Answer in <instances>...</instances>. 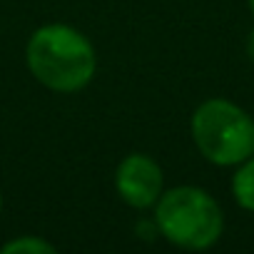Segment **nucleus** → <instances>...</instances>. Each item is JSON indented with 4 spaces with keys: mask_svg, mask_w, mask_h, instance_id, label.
Returning a JSON list of instances; mask_svg holds the SVG:
<instances>
[{
    "mask_svg": "<svg viewBox=\"0 0 254 254\" xmlns=\"http://www.w3.org/2000/svg\"><path fill=\"white\" fill-rule=\"evenodd\" d=\"M28 65L50 90L75 92L85 87L95 72V50L77 30L67 25H45L30 38Z\"/></svg>",
    "mask_w": 254,
    "mask_h": 254,
    "instance_id": "f257e3e1",
    "label": "nucleus"
},
{
    "mask_svg": "<svg viewBox=\"0 0 254 254\" xmlns=\"http://www.w3.org/2000/svg\"><path fill=\"white\" fill-rule=\"evenodd\" d=\"M192 137L214 165H239L254 155V120L227 100H207L192 117Z\"/></svg>",
    "mask_w": 254,
    "mask_h": 254,
    "instance_id": "f03ea898",
    "label": "nucleus"
},
{
    "mask_svg": "<svg viewBox=\"0 0 254 254\" xmlns=\"http://www.w3.org/2000/svg\"><path fill=\"white\" fill-rule=\"evenodd\" d=\"M157 224L162 234L185 249H207L222 234L219 204L197 187L170 190L157 204Z\"/></svg>",
    "mask_w": 254,
    "mask_h": 254,
    "instance_id": "7ed1b4c3",
    "label": "nucleus"
},
{
    "mask_svg": "<svg viewBox=\"0 0 254 254\" xmlns=\"http://www.w3.org/2000/svg\"><path fill=\"white\" fill-rule=\"evenodd\" d=\"M162 190V170L145 155H130L117 167V192L132 207H150Z\"/></svg>",
    "mask_w": 254,
    "mask_h": 254,
    "instance_id": "20e7f679",
    "label": "nucleus"
},
{
    "mask_svg": "<svg viewBox=\"0 0 254 254\" xmlns=\"http://www.w3.org/2000/svg\"><path fill=\"white\" fill-rule=\"evenodd\" d=\"M232 192L239 207L254 212V157H247L232 180Z\"/></svg>",
    "mask_w": 254,
    "mask_h": 254,
    "instance_id": "39448f33",
    "label": "nucleus"
},
{
    "mask_svg": "<svg viewBox=\"0 0 254 254\" xmlns=\"http://www.w3.org/2000/svg\"><path fill=\"white\" fill-rule=\"evenodd\" d=\"M53 252H55V247L38 237H23V239H15L3 247V254H53Z\"/></svg>",
    "mask_w": 254,
    "mask_h": 254,
    "instance_id": "423d86ee",
    "label": "nucleus"
},
{
    "mask_svg": "<svg viewBox=\"0 0 254 254\" xmlns=\"http://www.w3.org/2000/svg\"><path fill=\"white\" fill-rule=\"evenodd\" d=\"M247 50H249V55L254 58V33L249 35V43H247Z\"/></svg>",
    "mask_w": 254,
    "mask_h": 254,
    "instance_id": "0eeeda50",
    "label": "nucleus"
},
{
    "mask_svg": "<svg viewBox=\"0 0 254 254\" xmlns=\"http://www.w3.org/2000/svg\"><path fill=\"white\" fill-rule=\"evenodd\" d=\"M249 5H252V13H254V0H249Z\"/></svg>",
    "mask_w": 254,
    "mask_h": 254,
    "instance_id": "6e6552de",
    "label": "nucleus"
}]
</instances>
